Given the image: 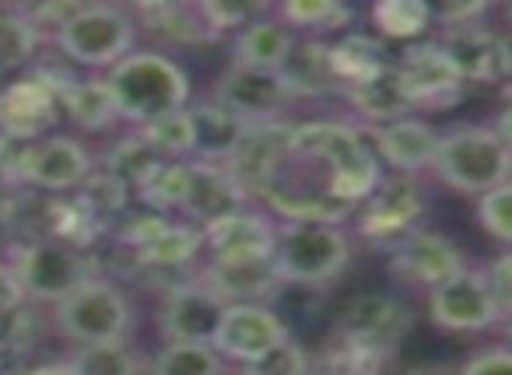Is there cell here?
Wrapping results in <instances>:
<instances>
[{"label":"cell","mask_w":512,"mask_h":375,"mask_svg":"<svg viewBox=\"0 0 512 375\" xmlns=\"http://www.w3.org/2000/svg\"><path fill=\"white\" fill-rule=\"evenodd\" d=\"M102 81H106L109 95H113L116 120L137 123V127L158 120V116L179 113V109H186V99H190L186 71L176 60L155 50L127 53L120 64L109 67V74Z\"/></svg>","instance_id":"cell-1"},{"label":"cell","mask_w":512,"mask_h":375,"mask_svg":"<svg viewBox=\"0 0 512 375\" xmlns=\"http://www.w3.org/2000/svg\"><path fill=\"white\" fill-rule=\"evenodd\" d=\"M288 148L323 162L330 169V193L348 207H358L383 179L376 151L369 148L362 130L337 120L302 123L292 127Z\"/></svg>","instance_id":"cell-2"},{"label":"cell","mask_w":512,"mask_h":375,"mask_svg":"<svg viewBox=\"0 0 512 375\" xmlns=\"http://www.w3.org/2000/svg\"><path fill=\"white\" fill-rule=\"evenodd\" d=\"M509 165V141L477 123L439 134V148L432 158V169L442 183L460 193H474V197L509 183Z\"/></svg>","instance_id":"cell-3"},{"label":"cell","mask_w":512,"mask_h":375,"mask_svg":"<svg viewBox=\"0 0 512 375\" xmlns=\"http://www.w3.org/2000/svg\"><path fill=\"white\" fill-rule=\"evenodd\" d=\"M274 267L285 284L323 288L334 284L351 263V242L337 225L285 221L274 232Z\"/></svg>","instance_id":"cell-4"},{"label":"cell","mask_w":512,"mask_h":375,"mask_svg":"<svg viewBox=\"0 0 512 375\" xmlns=\"http://www.w3.org/2000/svg\"><path fill=\"white\" fill-rule=\"evenodd\" d=\"M137 25L127 11L109 4H81V11L53 36L64 60L92 71H109L127 53H134Z\"/></svg>","instance_id":"cell-5"},{"label":"cell","mask_w":512,"mask_h":375,"mask_svg":"<svg viewBox=\"0 0 512 375\" xmlns=\"http://www.w3.org/2000/svg\"><path fill=\"white\" fill-rule=\"evenodd\" d=\"M15 281L22 288L25 302H64L67 295L88 284L95 277V263L88 253H81L74 242L60 239H36L25 249H18L15 263Z\"/></svg>","instance_id":"cell-6"},{"label":"cell","mask_w":512,"mask_h":375,"mask_svg":"<svg viewBox=\"0 0 512 375\" xmlns=\"http://www.w3.org/2000/svg\"><path fill=\"white\" fill-rule=\"evenodd\" d=\"M134 323V305L116 284L92 277L81 284L74 295L57 302V326L64 337H71L78 347L85 344H116L127 337Z\"/></svg>","instance_id":"cell-7"},{"label":"cell","mask_w":512,"mask_h":375,"mask_svg":"<svg viewBox=\"0 0 512 375\" xmlns=\"http://www.w3.org/2000/svg\"><path fill=\"white\" fill-rule=\"evenodd\" d=\"M428 316L449 333H484L505 323L477 270H463V274L449 277L439 288L428 291Z\"/></svg>","instance_id":"cell-8"},{"label":"cell","mask_w":512,"mask_h":375,"mask_svg":"<svg viewBox=\"0 0 512 375\" xmlns=\"http://www.w3.org/2000/svg\"><path fill=\"white\" fill-rule=\"evenodd\" d=\"M414 316H411V305L397 295H358L344 305L341 319H337V330L341 337L355 340V344H365L372 351L386 354L393 358V351L400 347V340L407 337L411 330Z\"/></svg>","instance_id":"cell-9"},{"label":"cell","mask_w":512,"mask_h":375,"mask_svg":"<svg viewBox=\"0 0 512 375\" xmlns=\"http://www.w3.org/2000/svg\"><path fill=\"white\" fill-rule=\"evenodd\" d=\"M88 176H92V155L85 144L64 134L25 144L22 162H18V183H29L46 193L78 190Z\"/></svg>","instance_id":"cell-10"},{"label":"cell","mask_w":512,"mask_h":375,"mask_svg":"<svg viewBox=\"0 0 512 375\" xmlns=\"http://www.w3.org/2000/svg\"><path fill=\"white\" fill-rule=\"evenodd\" d=\"M390 270L400 281L432 291L442 281H449V277L463 274L467 260H463L460 246L453 239L418 225L414 232H407L404 239L390 246Z\"/></svg>","instance_id":"cell-11"},{"label":"cell","mask_w":512,"mask_h":375,"mask_svg":"<svg viewBox=\"0 0 512 375\" xmlns=\"http://www.w3.org/2000/svg\"><path fill=\"white\" fill-rule=\"evenodd\" d=\"M197 281L225 305H267L285 284L274 256H211Z\"/></svg>","instance_id":"cell-12"},{"label":"cell","mask_w":512,"mask_h":375,"mask_svg":"<svg viewBox=\"0 0 512 375\" xmlns=\"http://www.w3.org/2000/svg\"><path fill=\"white\" fill-rule=\"evenodd\" d=\"M425 214V200H421V190L414 186L411 176H390L379 179V186L362 200V218H358V228H362L365 239L383 242V246H393L400 242L407 232H414Z\"/></svg>","instance_id":"cell-13"},{"label":"cell","mask_w":512,"mask_h":375,"mask_svg":"<svg viewBox=\"0 0 512 375\" xmlns=\"http://www.w3.org/2000/svg\"><path fill=\"white\" fill-rule=\"evenodd\" d=\"M285 319L278 316L274 309L267 305H225V316H221L218 330H214V354L218 358H228V361H246L260 358L264 351H271L274 344L288 340Z\"/></svg>","instance_id":"cell-14"},{"label":"cell","mask_w":512,"mask_h":375,"mask_svg":"<svg viewBox=\"0 0 512 375\" xmlns=\"http://www.w3.org/2000/svg\"><path fill=\"white\" fill-rule=\"evenodd\" d=\"M214 102L225 106L242 123H274L281 120L292 95L285 92L278 71H256V67H228L214 88Z\"/></svg>","instance_id":"cell-15"},{"label":"cell","mask_w":512,"mask_h":375,"mask_svg":"<svg viewBox=\"0 0 512 375\" xmlns=\"http://www.w3.org/2000/svg\"><path fill=\"white\" fill-rule=\"evenodd\" d=\"M221 316H225V302H218L200 281H183L165 295L158 330L165 344H211Z\"/></svg>","instance_id":"cell-16"},{"label":"cell","mask_w":512,"mask_h":375,"mask_svg":"<svg viewBox=\"0 0 512 375\" xmlns=\"http://www.w3.org/2000/svg\"><path fill=\"white\" fill-rule=\"evenodd\" d=\"M442 50L460 71L463 85L467 81H481V85H502L512 71V46L505 36L484 29L481 22L460 25V29H446Z\"/></svg>","instance_id":"cell-17"},{"label":"cell","mask_w":512,"mask_h":375,"mask_svg":"<svg viewBox=\"0 0 512 375\" xmlns=\"http://www.w3.org/2000/svg\"><path fill=\"white\" fill-rule=\"evenodd\" d=\"M397 74L404 81L407 95L414 106H453L463 95V78L453 67V60L446 57L439 43H421L411 46L404 53V60L397 64Z\"/></svg>","instance_id":"cell-18"},{"label":"cell","mask_w":512,"mask_h":375,"mask_svg":"<svg viewBox=\"0 0 512 375\" xmlns=\"http://www.w3.org/2000/svg\"><path fill=\"white\" fill-rule=\"evenodd\" d=\"M60 99L36 78H22L0 92V137L32 144L57 123Z\"/></svg>","instance_id":"cell-19"},{"label":"cell","mask_w":512,"mask_h":375,"mask_svg":"<svg viewBox=\"0 0 512 375\" xmlns=\"http://www.w3.org/2000/svg\"><path fill=\"white\" fill-rule=\"evenodd\" d=\"M123 242L134 246V253L148 267L176 270L186 267L200 253V228L176 225V221H165V218H137L123 232Z\"/></svg>","instance_id":"cell-20"},{"label":"cell","mask_w":512,"mask_h":375,"mask_svg":"<svg viewBox=\"0 0 512 375\" xmlns=\"http://www.w3.org/2000/svg\"><path fill=\"white\" fill-rule=\"evenodd\" d=\"M274 221L267 214L239 211L200 225V246L211 256H271L274 253Z\"/></svg>","instance_id":"cell-21"},{"label":"cell","mask_w":512,"mask_h":375,"mask_svg":"<svg viewBox=\"0 0 512 375\" xmlns=\"http://www.w3.org/2000/svg\"><path fill=\"white\" fill-rule=\"evenodd\" d=\"M372 141H376L379 158L386 165H393L397 176H411V172L432 165L435 148H439V130L404 116V120L372 127Z\"/></svg>","instance_id":"cell-22"},{"label":"cell","mask_w":512,"mask_h":375,"mask_svg":"<svg viewBox=\"0 0 512 375\" xmlns=\"http://www.w3.org/2000/svg\"><path fill=\"white\" fill-rule=\"evenodd\" d=\"M190 116V134H193V155L207 165H225L235 155V148L246 137L249 123H242L239 116H232L225 106H218L214 99L197 102L186 109Z\"/></svg>","instance_id":"cell-23"},{"label":"cell","mask_w":512,"mask_h":375,"mask_svg":"<svg viewBox=\"0 0 512 375\" xmlns=\"http://www.w3.org/2000/svg\"><path fill=\"white\" fill-rule=\"evenodd\" d=\"M278 78L285 92L302 95V99H320V95L341 92L334 64H330V46L320 39H295L285 64L278 67Z\"/></svg>","instance_id":"cell-24"},{"label":"cell","mask_w":512,"mask_h":375,"mask_svg":"<svg viewBox=\"0 0 512 375\" xmlns=\"http://www.w3.org/2000/svg\"><path fill=\"white\" fill-rule=\"evenodd\" d=\"M242 204H246V190L228 176L225 165H207V162L190 165V193H186V204H183V211L190 218L207 225V221L239 211Z\"/></svg>","instance_id":"cell-25"},{"label":"cell","mask_w":512,"mask_h":375,"mask_svg":"<svg viewBox=\"0 0 512 375\" xmlns=\"http://www.w3.org/2000/svg\"><path fill=\"white\" fill-rule=\"evenodd\" d=\"M344 95H348L351 106H355L369 123H376V127L393 123V120H404V116L414 109L411 95H407L404 81H400V74H397V64L379 67L372 78L344 88Z\"/></svg>","instance_id":"cell-26"},{"label":"cell","mask_w":512,"mask_h":375,"mask_svg":"<svg viewBox=\"0 0 512 375\" xmlns=\"http://www.w3.org/2000/svg\"><path fill=\"white\" fill-rule=\"evenodd\" d=\"M148 32L169 46H204L221 39L204 18L200 4H137Z\"/></svg>","instance_id":"cell-27"},{"label":"cell","mask_w":512,"mask_h":375,"mask_svg":"<svg viewBox=\"0 0 512 375\" xmlns=\"http://www.w3.org/2000/svg\"><path fill=\"white\" fill-rule=\"evenodd\" d=\"M295 36L274 18H253L242 25L232 43V67H256V71H278L292 50Z\"/></svg>","instance_id":"cell-28"},{"label":"cell","mask_w":512,"mask_h":375,"mask_svg":"<svg viewBox=\"0 0 512 375\" xmlns=\"http://www.w3.org/2000/svg\"><path fill=\"white\" fill-rule=\"evenodd\" d=\"M330 64H334L337 85H341V92H344V88L372 78V74L390 64V60H386V53H383V43H376V39L365 36V32H348L341 43L330 46Z\"/></svg>","instance_id":"cell-29"},{"label":"cell","mask_w":512,"mask_h":375,"mask_svg":"<svg viewBox=\"0 0 512 375\" xmlns=\"http://www.w3.org/2000/svg\"><path fill=\"white\" fill-rule=\"evenodd\" d=\"M386 361H390L386 354L355 344V340L341 337V333H330L323 351L309 365H313V375H383Z\"/></svg>","instance_id":"cell-30"},{"label":"cell","mask_w":512,"mask_h":375,"mask_svg":"<svg viewBox=\"0 0 512 375\" xmlns=\"http://www.w3.org/2000/svg\"><path fill=\"white\" fill-rule=\"evenodd\" d=\"M60 109H67V116L85 130H102L116 120L113 95L102 78H78L60 95Z\"/></svg>","instance_id":"cell-31"},{"label":"cell","mask_w":512,"mask_h":375,"mask_svg":"<svg viewBox=\"0 0 512 375\" xmlns=\"http://www.w3.org/2000/svg\"><path fill=\"white\" fill-rule=\"evenodd\" d=\"M162 162H165V158L158 155V151L151 148L141 134H134V137H123L116 148H109L106 169H102V172H109L113 179H120L127 190H130V186H134V190H141V186L155 176V169Z\"/></svg>","instance_id":"cell-32"},{"label":"cell","mask_w":512,"mask_h":375,"mask_svg":"<svg viewBox=\"0 0 512 375\" xmlns=\"http://www.w3.org/2000/svg\"><path fill=\"white\" fill-rule=\"evenodd\" d=\"M281 25H292V29L306 32L309 39L323 36V32H337L351 25V8L344 4H334V0H288L278 8ZM288 29V32H292Z\"/></svg>","instance_id":"cell-33"},{"label":"cell","mask_w":512,"mask_h":375,"mask_svg":"<svg viewBox=\"0 0 512 375\" xmlns=\"http://www.w3.org/2000/svg\"><path fill=\"white\" fill-rule=\"evenodd\" d=\"M74 375H141L144 365L123 340L116 344H85L67 358Z\"/></svg>","instance_id":"cell-34"},{"label":"cell","mask_w":512,"mask_h":375,"mask_svg":"<svg viewBox=\"0 0 512 375\" xmlns=\"http://www.w3.org/2000/svg\"><path fill=\"white\" fill-rule=\"evenodd\" d=\"M221 358L211 344H165L151 358V375H221Z\"/></svg>","instance_id":"cell-35"},{"label":"cell","mask_w":512,"mask_h":375,"mask_svg":"<svg viewBox=\"0 0 512 375\" xmlns=\"http://www.w3.org/2000/svg\"><path fill=\"white\" fill-rule=\"evenodd\" d=\"M372 22L383 36L390 39H414L435 22L432 8L421 0H383L372 8Z\"/></svg>","instance_id":"cell-36"},{"label":"cell","mask_w":512,"mask_h":375,"mask_svg":"<svg viewBox=\"0 0 512 375\" xmlns=\"http://www.w3.org/2000/svg\"><path fill=\"white\" fill-rule=\"evenodd\" d=\"M141 137L165 158V162H179L183 155H193V134H190V116H186V109L144 123Z\"/></svg>","instance_id":"cell-37"},{"label":"cell","mask_w":512,"mask_h":375,"mask_svg":"<svg viewBox=\"0 0 512 375\" xmlns=\"http://www.w3.org/2000/svg\"><path fill=\"white\" fill-rule=\"evenodd\" d=\"M39 50V32L22 18V11H0V71H15Z\"/></svg>","instance_id":"cell-38"},{"label":"cell","mask_w":512,"mask_h":375,"mask_svg":"<svg viewBox=\"0 0 512 375\" xmlns=\"http://www.w3.org/2000/svg\"><path fill=\"white\" fill-rule=\"evenodd\" d=\"M144 200L162 211H183L186 193H190V165L186 162H162L155 176L141 186Z\"/></svg>","instance_id":"cell-39"},{"label":"cell","mask_w":512,"mask_h":375,"mask_svg":"<svg viewBox=\"0 0 512 375\" xmlns=\"http://www.w3.org/2000/svg\"><path fill=\"white\" fill-rule=\"evenodd\" d=\"M39 340V316L29 302L0 309V358H18Z\"/></svg>","instance_id":"cell-40"},{"label":"cell","mask_w":512,"mask_h":375,"mask_svg":"<svg viewBox=\"0 0 512 375\" xmlns=\"http://www.w3.org/2000/svg\"><path fill=\"white\" fill-rule=\"evenodd\" d=\"M309 354L295 344L292 337L274 344L271 351H264L260 358L246 361L242 365V375H313V365H309Z\"/></svg>","instance_id":"cell-41"},{"label":"cell","mask_w":512,"mask_h":375,"mask_svg":"<svg viewBox=\"0 0 512 375\" xmlns=\"http://www.w3.org/2000/svg\"><path fill=\"white\" fill-rule=\"evenodd\" d=\"M477 218H481L484 232L491 239H498L502 246L512 242V186H495V190L481 193V204H477Z\"/></svg>","instance_id":"cell-42"},{"label":"cell","mask_w":512,"mask_h":375,"mask_svg":"<svg viewBox=\"0 0 512 375\" xmlns=\"http://www.w3.org/2000/svg\"><path fill=\"white\" fill-rule=\"evenodd\" d=\"M484 284H488L491 298H495L498 312H502V319H509L512 312V256L502 253L491 260V267L484 270Z\"/></svg>","instance_id":"cell-43"},{"label":"cell","mask_w":512,"mask_h":375,"mask_svg":"<svg viewBox=\"0 0 512 375\" xmlns=\"http://www.w3.org/2000/svg\"><path fill=\"white\" fill-rule=\"evenodd\" d=\"M456 375H512V354L505 347H488V351L467 358V365Z\"/></svg>","instance_id":"cell-44"},{"label":"cell","mask_w":512,"mask_h":375,"mask_svg":"<svg viewBox=\"0 0 512 375\" xmlns=\"http://www.w3.org/2000/svg\"><path fill=\"white\" fill-rule=\"evenodd\" d=\"M25 295L15 281V270L11 263H0V309H11V305H22Z\"/></svg>","instance_id":"cell-45"},{"label":"cell","mask_w":512,"mask_h":375,"mask_svg":"<svg viewBox=\"0 0 512 375\" xmlns=\"http://www.w3.org/2000/svg\"><path fill=\"white\" fill-rule=\"evenodd\" d=\"M18 375H74L67 361H46V365H36V368H25Z\"/></svg>","instance_id":"cell-46"},{"label":"cell","mask_w":512,"mask_h":375,"mask_svg":"<svg viewBox=\"0 0 512 375\" xmlns=\"http://www.w3.org/2000/svg\"><path fill=\"white\" fill-rule=\"evenodd\" d=\"M404 375H456V368H449V365H439V361H432V365H414V368H407Z\"/></svg>","instance_id":"cell-47"},{"label":"cell","mask_w":512,"mask_h":375,"mask_svg":"<svg viewBox=\"0 0 512 375\" xmlns=\"http://www.w3.org/2000/svg\"><path fill=\"white\" fill-rule=\"evenodd\" d=\"M4 190H8V183H4V179H0V193H4ZM0 204H4V197H0Z\"/></svg>","instance_id":"cell-48"}]
</instances>
